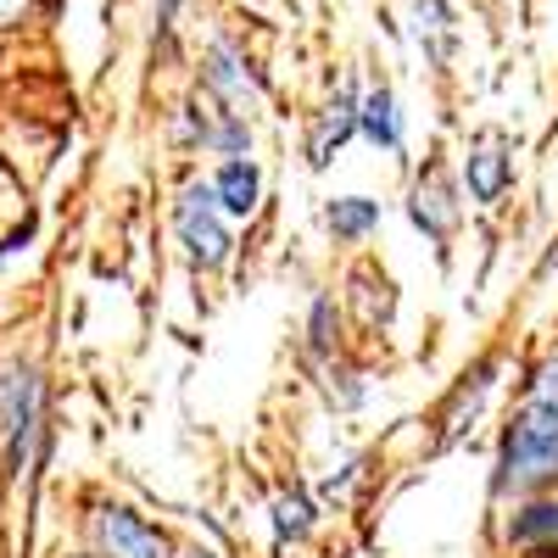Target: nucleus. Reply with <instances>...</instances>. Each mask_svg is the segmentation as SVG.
Here are the masks:
<instances>
[{"label": "nucleus", "instance_id": "nucleus-3", "mask_svg": "<svg viewBox=\"0 0 558 558\" xmlns=\"http://www.w3.org/2000/svg\"><path fill=\"white\" fill-rule=\"evenodd\" d=\"M89 536H96V558H173L168 536L123 502H101L89 520Z\"/></svg>", "mask_w": 558, "mask_h": 558}, {"label": "nucleus", "instance_id": "nucleus-11", "mask_svg": "<svg viewBox=\"0 0 558 558\" xmlns=\"http://www.w3.org/2000/svg\"><path fill=\"white\" fill-rule=\"evenodd\" d=\"M357 134L380 151H402V112H397V96L386 84L357 96Z\"/></svg>", "mask_w": 558, "mask_h": 558}, {"label": "nucleus", "instance_id": "nucleus-15", "mask_svg": "<svg viewBox=\"0 0 558 558\" xmlns=\"http://www.w3.org/2000/svg\"><path fill=\"white\" fill-rule=\"evenodd\" d=\"M341 352V307L330 291H318L313 307H307V357L313 363H330Z\"/></svg>", "mask_w": 558, "mask_h": 558}, {"label": "nucleus", "instance_id": "nucleus-20", "mask_svg": "<svg viewBox=\"0 0 558 558\" xmlns=\"http://www.w3.org/2000/svg\"><path fill=\"white\" fill-rule=\"evenodd\" d=\"M184 558H218V553H202V547H196V553H184Z\"/></svg>", "mask_w": 558, "mask_h": 558}, {"label": "nucleus", "instance_id": "nucleus-18", "mask_svg": "<svg viewBox=\"0 0 558 558\" xmlns=\"http://www.w3.org/2000/svg\"><path fill=\"white\" fill-rule=\"evenodd\" d=\"M324 397H330L341 413H352V408L363 402V386H357L352 368H336V363H330V380H324Z\"/></svg>", "mask_w": 558, "mask_h": 558}, {"label": "nucleus", "instance_id": "nucleus-19", "mask_svg": "<svg viewBox=\"0 0 558 558\" xmlns=\"http://www.w3.org/2000/svg\"><path fill=\"white\" fill-rule=\"evenodd\" d=\"M34 7H39V0H0V28L28 23V17H34Z\"/></svg>", "mask_w": 558, "mask_h": 558}, {"label": "nucleus", "instance_id": "nucleus-13", "mask_svg": "<svg viewBox=\"0 0 558 558\" xmlns=\"http://www.w3.org/2000/svg\"><path fill=\"white\" fill-rule=\"evenodd\" d=\"M324 223H330V235L336 241H368L380 229V202L375 196H341V202H330L324 207Z\"/></svg>", "mask_w": 558, "mask_h": 558}, {"label": "nucleus", "instance_id": "nucleus-14", "mask_svg": "<svg viewBox=\"0 0 558 558\" xmlns=\"http://www.w3.org/2000/svg\"><path fill=\"white\" fill-rule=\"evenodd\" d=\"M413 39L425 45V62L441 68L452 57V12L441 7V0H413Z\"/></svg>", "mask_w": 558, "mask_h": 558}, {"label": "nucleus", "instance_id": "nucleus-4", "mask_svg": "<svg viewBox=\"0 0 558 558\" xmlns=\"http://www.w3.org/2000/svg\"><path fill=\"white\" fill-rule=\"evenodd\" d=\"M202 84H207V96L229 112H246L257 96H263V78L252 68V57L241 51V45H229V39H213V51L202 62Z\"/></svg>", "mask_w": 558, "mask_h": 558}, {"label": "nucleus", "instance_id": "nucleus-5", "mask_svg": "<svg viewBox=\"0 0 558 558\" xmlns=\"http://www.w3.org/2000/svg\"><path fill=\"white\" fill-rule=\"evenodd\" d=\"M508 184H514V151H508L497 134L475 140V146L463 151V191H470V202L497 207L508 196Z\"/></svg>", "mask_w": 558, "mask_h": 558}, {"label": "nucleus", "instance_id": "nucleus-9", "mask_svg": "<svg viewBox=\"0 0 558 558\" xmlns=\"http://www.w3.org/2000/svg\"><path fill=\"white\" fill-rule=\"evenodd\" d=\"M508 542L525 553H558V497L531 492L514 508V520H508Z\"/></svg>", "mask_w": 558, "mask_h": 558}, {"label": "nucleus", "instance_id": "nucleus-16", "mask_svg": "<svg viewBox=\"0 0 558 558\" xmlns=\"http://www.w3.org/2000/svg\"><path fill=\"white\" fill-rule=\"evenodd\" d=\"M313 497L307 492H279L274 497V536L279 542H302L307 531H313Z\"/></svg>", "mask_w": 558, "mask_h": 558}, {"label": "nucleus", "instance_id": "nucleus-1", "mask_svg": "<svg viewBox=\"0 0 558 558\" xmlns=\"http://www.w3.org/2000/svg\"><path fill=\"white\" fill-rule=\"evenodd\" d=\"M547 486H558V413L525 402L502 430L492 492L497 497H508V492L531 497V492H547Z\"/></svg>", "mask_w": 558, "mask_h": 558}, {"label": "nucleus", "instance_id": "nucleus-2", "mask_svg": "<svg viewBox=\"0 0 558 558\" xmlns=\"http://www.w3.org/2000/svg\"><path fill=\"white\" fill-rule=\"evenodd\" d=\"M173 235H179V246H184V257H191L196 268H223L229 257H235V235H229V213L218 207V196H213V184H202V179H191L179 191V202H173Z\"/></svg>", "mask_w": 558, "mask_h": 558}, {"label": "nucleus", "instance_id": "nucleus-6", "mask_svg": "<svg viewBox=\"0 0 558 558\" xmlns=\"http://www.w3.org/2000/svg\"><path fill=\"white\" fill-rule=\"evenodd\" d=\"M357 134V89L341 84L330 101L313 112V129H307V168H330L336 151Z\"/></svg>", "mask_w": 558, "mask_h": 558}, {"label": "nucleus", "instance_id": "nucleus-10", "mask_svg": "<svg viewBox=\"0 0 558 558\" xmlns=\"http://www.w3.org/2000/svg\"><path fill=\"white\" fill-rule=\"evenodd\" d=\"M7 452H12V463H23L28 458V441H34V430H39V380L34 375H12V386H7Z\"/></svg>", "mask_w": 558, "mask_h": 558}, {"label": "nucleus", "instance_id": "nucleus-17", "mask_svg": "<svg viewBox=\"0 0 558 558\" xmlns=\"http://www.w3.org/2000/svg\"><path fill=\"white\" fill-rule=\"evenodd\" d=\"M525 402H536V408H553V413H558V357H542V363L531 368Z\"/></svg>", "mask_w": 558, "mask_h": 558}, {"label": "nucleus", "instance_id": "nucleus-7", "mask_svg": "<svg viewBox=\"0 0 558 558\" xmlns=\"http://www.w3.org/2000/svg\"><path fill=\"white\" fill-rule=\"evenodd\" d=\"M408 218L425 229V235L441 246L452 241V229H458V191H452V179L441 168H430L425 179L413 184V202H408Z\"/></svg>", "mask_w": 558, "mask_h": 558}, {"label": "nucleus", "instance_id": "nucleus-12", "mask_svg": "<svg viewBox=\"0 0 558 558\" xmlns=\"http://www.w3.org/2000/svg\"><path fill=\"white\" fill-rule=\"evenodd\" d=\"M492 375H497V357H481L475 363V375H463L458 380V391H452V402H447V413H441V441H452V436H463V425L481 413V402H486V391H492Z\"/></svg>", "mask_w": 558, "mask_h": 558}, {"label": "nucleus", "instance_id": "nucleus-8", "mask_svg": "<svg viewBox=\"0 0 558 558\" xmlns=\"http://www.w3.org/2000/svg\"><path fill=\"white\" fill-rule=\"evenodd\" d=\"M213 196L229 218H252L263 202V168L252 157H223V168L213 173Z\"/></svg>", "mask_w": 558, "mask_h": 558}]
</instances>
